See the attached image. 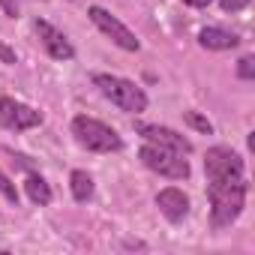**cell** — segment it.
I'll list each match as a JSON object with an SVG mask.
<instances>
[{"label":"cell","mask_w":255,"mask_h":255,"mask_svg":"<svg viewBox=\"0 0 255 255\" xmlns=\"http://www.w3.org/2000/svg\"><path fill=\"white\" fill-rule=\"evenodd\" d=\"M237 78H243V81H252L255 78V57L252 54H243L237 60Z\"/></svg>","instance_id":"2e32d148"},{"label":"cell","mask_w":255,"mask_h":255,"mask_svg":"<svg viewBox=\"0 0 255 255\" xmlns=\"http://www.w3.org/2000/svg\"><path fill=\"white\" fill-rule=\"evenodd\" d=\"M0 195H3L9 204H15V207H18V198H21V195H18V189H15V183H12V177H9L3 168H0Z\"/></svg>","instance_id":"9a60e30c"},{"label":"cell","mask_w":255,"mask_h":255,"mask_svg":"<svg viewBox=\"0 0 255 255\" xmlns=\"http://www.w3.org/2000/svg\"><path fill=\"white\" fill-rule=\"evenodd\" d=\"M183 123L186 126H192L195 132H204V135H213V123L204 117V114H198V111H183Z\"/></svg>","instance_id":"5bb4252c"},{"label":"cell","mask_w":255,"mask_h":255,"mask_svg":"<svg viewBox=\"0 0 255 255\" xmlns=\"http://www.w3.org/2000/svg\"><path fill=\"white\" fill-rule=\"evenodd\" d=\"M69 129H72V138H75L84 150H90V153H117V150H123L120 132L111 129L108 123L96 120V117L78 114V117H72Z\"/></svg>","instance_id":"3957f363"},{"label":"cell","mask_w":255,"mask_h":255,"mask_svg":"<svg viewBox=\"0 0 255 255\" xmlns=\"http://www.w3.org/2000/svg\"><path fill=\"white\" fill-rule=\"evenodd\" d=\"M138 159L144 168H150L153 174L159 177H168V180H186L189 177V159L177 150H168V147H159V144H150L144 141L141 150H138Z\"/></svg>","instance_id":"277c9868"},{"label":"cell","mask_w":255,"mask_h":255,"mask_svg":"<svg viewBox=\"0 0 255 255\" xmlns=\"http://www.w3.org/2000/svg\"><path fill=\"white\" fill-rule=\"evenodd\" d=\"M156 207L168 222H183L189 216V195L177 186H165L156 192Z\"/></svg>","instance_id":"30bf717a"},{"label":"cell","mask_w":255,"mask_h":255,"mask_svg":"<svg viewBox=\"0 0 255 255\" xmlns=\"http://www.w3.org/2000/svg\"><path fill=\"white\" fill-rule=\"evenodd\" d=\"M42 111L30 108L27 102L21 99H12V96H0V126L9 132H27L33 126H42Z\"/></svg>","instance_id":"52a82bcc"},{"label":"cell","mask_w":255,"mask_h":255,"mask_svg":"<svg viewBox=\"0 0 255 255\" xmlns=\"http://www.w3.org/2000/svg\"><path fill=\"white\" fill-rule=\"evenodd\" d=\"M87 18H90V21L96 24V30H99L102 36H108V39H111L117 48H123V51H132V54L141 48V39H138V36H135L129 27H126V24H123L117 15H111L105 6H96V3H93V6H87Z\"/></svg>","instance_id":"8992f818"},{"label":"cell","mask_w":255,"mask_h":255,"mask_svg":"<svg viewBox=\"0 0 255 255\" xmlns=\"http://www.w3.org/2000/svg\"><path fill=\"white\" fill-rule=\"evenodd\" d=\"M183 3H186V6H192V9H207L213 0H183Z\"/></svg>","instance_id":"ffe728a7"},{"label":"cell","mask_w":255,"mask_h":255,"mask_svg":"<svg viewBox=\"0 0 255 255\" xmlns=\"http://www.w3.org/2000/svg\"><path fill=\"white\" fill-rule=\"evenodd\" d=\"M135 132L150 141V144H159V147H168V150H177L183 156L192 153V141L186 135H180L177 129H171V126H159V123H135Z\"/></svg>","instance_id":"9c48e42d"},{"label":"cell","mask_w":255,"mask_h":255,"mask_svg":"<svg viewBox=\"0 0 255 255\" xmlns=\"http://www.w3.org/2000/svg\"><path fill=\"white\" fill-rule=\"evenodd\" d=\"M204 177L207 183H237L246 180V165L243 156L225 144H216L204 153Z\"/></svg>","instance_id":"5b68a950"},{"label":"cell","mask_w":255,"mask_h":255,"mask_svg":"<svg viewBox=\"0 0 255 255\" xmlns=\"http://www.w3.org/2000/svg\"><path fill=\"white\" fill-rule=\"evenodd\" d=\"M0 63H6V66H15V63H18L15 51H12L9 45H3V42H0Z\"/></svg>","instance_id":"ac0fdd59"},{"label":"cell","mask_w":255,"mask_h":255,"mask_svg":"<svg viewBox=\"0 0 255 255\" xmlns=\"http://www.w3.org/2000/svg\"><path fill=\"white\" fill-rule=\"evenodd\" d=\"M93 87L120 111L126 114H141L147 111V93L129 81V78H123V75H111V72H93Z\"/></svg>","instance_id":"7a4b0ae2"},{"label":"cell","mask_w":255,"mask_h":255,"mask_svg":"<svg viewBox=\"0 0 255 255\" xmlns=\"http://www.w3.org/2000/svg\"><path fill=\"white\" fill-rule=\"evenodd\" d=\"M246 192L249 183L237 180V183H207V201H210V228L222 231L228 225H234L246 207Z\"/></svg>","instance_id":"6da1fadb"},{"label":"cell","mask_w":255,"mask_h":255,"mask_svg":"<svg viewBox=\"0 0 255 255\" xmlns=\"http://www.w3.org/2000/svg\"><path fill=\"white\" fill-rule=\"evenodd\" d=\"M33 33H36L39 45L45 48V54H48L51 60L66 63V60H72V57H75V48H72V42L66 39V33H63V30H57L54 24H48L45 18H36V21H33Z\"/></svg>","instance_id":"ba28073f"},{"label":"cell","mask_w":255,"mask_h":255,"mask_svg":"<svg viewBox=\"0 0 255 255\" xmlns=\"http://www.w3.org/2000/svg\"><path fill=\"white\" fill-rule=\"evenodd\" d=\"M24 192H27L30 204H36V207H48L51 198H54V192H51V186H48V180L42 174H30L24 180Z\"/></svg>","instance_id":"4fadbf2b"},{"label":"cell","mask_w":255,"mask_h":255,"mask_svg":"<svg viewBox=\"0 0 255 255\" xmlns=\"http://www.w3.org/2000/svg\"><path fill=\"white\" fill-rule=\"evenodd\" d=\"M0 9L6 18H18V0H0Z\"/></svg>","instance_id":"d6986e66"},{"label":"cell","mask_w":255,"mask_h":255,"mask_svg":"<svg viewBox=\"0 0 255 255\" xmlns=\"http://www.w3.org/2000/svg\"><path fill=\"white\" fill-rule=\"evenodd\" d=\"M249 3H252V0H219L222 12H240V9H246Z\"/></svg>","instance_id":"e0dca14e"},{"label":"cell","mask_w":255,"mask_h":255,"mask_svg":"<svg viewBox=\"0 0 255 255\" xmlns=\"http://www.w3.org/2000/svg\"><path fill=\"white\" fill-rule=\"evenodd\" d=\"M69 192H72V198H75L78 204H87V201L93 198V192H96V183H93V177H90L84 168H75V171L69 174Z\"/></svg>","instance_id":"7c38bea8"},{"label":"cell","mask_w":255,"mask_h":255,"mask_svg":"<svg viewBox=\"0 0 255 255\" xmlns=\"http://www.w3.org/2000/svg\"><path fill=\"white\" fill-rule=\"evenodd\" d=\"M198 45L207 48V51H228V48H237L240 45V36L231 33V30H225V27L210 24V27H201L198 30Z\"/></svg>","instance_id":"8fae6325"}]
</instances>
